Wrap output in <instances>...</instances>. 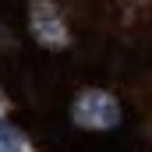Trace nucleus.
Here are the masks:
<instances>
[{"label": "nucleus", "mask_w": 152, "mask_h": 152, "mask_svg": "<svg viewBox=\"0 0 152 152\" xmlns=\"http://www.w3.org/2000/svg\"><path fill=\"white\" fill-rule=\"evenodd\" d=\"M75 120L81 127H113L120 120V110L106 92H85L75 103Z\"/></svg>", "instance_id": "nucleus-1"}, {"label": "nucleus", "mask_w": 152, "mask_h": 152, "mask_svg": "<svg viewBox=\"0 0 152 152\" xmlns=\"http://www.w3.org/2000/svg\"><path fill=\"white\" fill-rule=\"evenodd\" d=\"M0 145H7L11 152H21V138H18V131L7 127L4 120H0Z\"/></svg>", "instance_id": "nucleus-2"}, {"label": "nucleus", "mask_w": 152, "mask_h": 152, "mask_svg": "<svg viewBox=\"0 0 152 152\" xmlns=\"http://www.w3.org/2000/svg\"><path fill=\"white\" fill-rule=\"evenodd\" d=\"M0 152H11V149H7V145H0Z\"/></svg>", "instance_id": "nucleus-3"}]
</instances>
